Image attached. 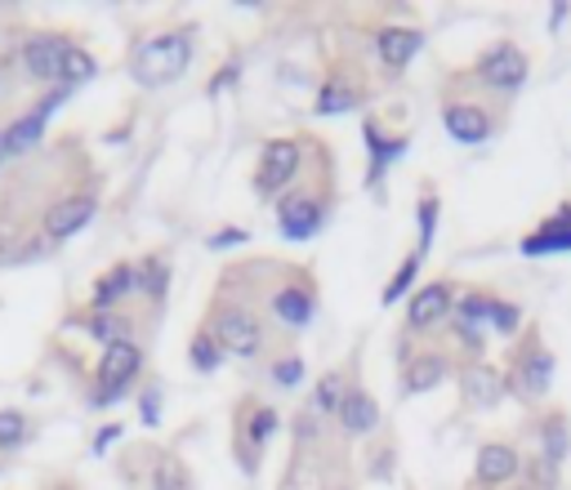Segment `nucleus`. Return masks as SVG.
Here are the masks:
<instances>
[{
    "label": "nucleus",
    "mask_w": 571,
    "mask_h": 490,
    "mask_svg": "<svg viewBox=\"0 0 571 490\" xmlns=\"http://www.w3.org/2000/svg\"><path fill=\"white\" fill-rule=\"evenodd\" d=\"M192 63V36L188 32H161V36H148L139 50H135V81L157 89V85H170L188 72Z\"/></svg>",
    "instance_id": "nucleus-1"
},
{
    "label": "nucleus",
    "mask_w": 571,
    "mask_h": 490,
    "mask_svg": "<svg viewBox=\"0 0 571 490\" xmlns=\"http://www.w3.org/2000/svg\"><path fill=\"white\" fill-rule=\"evenodd\" d=\"M210 334H214V343L223 348V352H233V356H260L264 352V326H260V317L251 312V308H242V303H219L214 312H210V326H205Z\"/></svg>",
    "instance_id": "nucleus-2"
},
{
    "label": "nucleus",
    "mask_w": 571,
    "mask_h": 490,
    "mask_svg": "<svg viewBox=\"0 0 571 490\" xmlns=\"http://www.w3.org/2000/svg\"><path fill=\"white\" fill-rule=\"evenodd\" d=\"M483 89H491V94H518L522 85H527V76H531V58H527V50H518L514 41H500V45H491L478 63H474V72H469Z\"/></svg>",
    "instance_id": "nucleus-3"
},
{
    "label": "nucleus",
    "mask_w": 571,
    "mask_h": 490,
    "mask_svg": "<svg viewBox=\"0 0 571 490\" xmlns=\"http://www.w3.org/2000/svg\"><path fill=\"white\" fill-rule=\"evenodd\" d=\"M299 166H304V148L299 139H268L264 152H260V170H255V192L260 201H282L290 192V183L299 179Z\"/></svg>",
    "instance_id": "nucleus-4"
},
{
    "label": "nucleus",
    "mask_w": 571,
    "mask_h": 490,
    "mask_svg": "<svg viewBox=\"0 0 571 490\" xmlns=\"http://www.w3.org/2000/svg\"><path fill=\"white\" fill-rule=\"evenodd\" d=\"M144 371V352L139 343H112L103 348V361H98V375H94V406H112V402H121V393L139 380Z\"/></svg>",
    "instance_id": "nucleus-5"
},
{
    "label": "nucleus",
    "mask_w": 571,
    "mask_h": 490,
    "mask_svg": "<svg viewBox=\"0 0 571 490\" xmlns=\"http://www.w3.org/2000/svg\"><path fill=\"white\" fill-rule=\"evenodd\" d=\"M505 384L522 397V402H540L553 384V352L540 343V339H527L518 352H514V365H509V375Z\"/></svg>",
    "instance_id": "nucleus-6"
},
{
    "label": "nucleus",
    "mask_w": 571,
    "mask_h": 490,
    "mask_svg": "<svg viewBox=\"0 0 571 490\" xmlns=\"http://www.w3.org/2000/svg\"><path fill=\"white\" fill-rule=\"evenodd\" d=\"M321 227H326V205H321L313 192L290 188V192L277 201V232H282L286 241H313Z\"/></svg>",
    "instance_id": "nucleus-7"
},
{
    "label": "nucleus",
    "mask_w": 571,
    "mask_h": 490,
    "mask_svg": "<svg viewBox=\"0 0 571 490\" xmlns=\"http://www.w3.org/2000/svg\"><path fill=\"white\" fill-rule=\"evenodd\" d=\"M442 126H446V135H451L455 143L474 148V143H487V139L496 135V116H491L483 103L451 98V103H442Z\"/></svg>",
    "instance_id": "nucleus-8"
},
{
    "label": "nucleus",
    "mask_w": 571,
    "mask_h": 490,
    "mask_svg": "<svg viewBox=\"0 0 571 490\" xmlns=\"http://www.w3.org/2000/svg\"><path fill=\"white\" fill-rule=\"evenodd\" d=\"M451 312H455V286H451V281H429V286H420V290L411 295V303H406V326L420 334V330L442 326Z\"/></svg>",
    "instance_id": "nucleus-9"
},
{
    "label": "nucleus",
    "mask_w": 571,
    "mask_h": 490,
    "mask_svg": "<svg viewBox=\"0 0 571 490\" xmlns=\"http://www.w3.org/2000/svg\"><path fill=\"white\" fill-rule=\"evenodd\" d=\"M518 251L527 259H549V255H571V205H558L536 232L522 236Z\"/></svg>",
    "instance_id": "nucleus-10"
},
{
    "label": "nucleus",
    "mask_w": 571,
    "mask_h": 490,
    "mask_svg": "<svg viewBox=\"0 0 571 490\" xmlns=\"http://www.w3.org/2000/svg\"><path fill=\"white\" fill-rule=\"evenodd\" d=\"M505 375L496 371L491 361H469L465 371H461V397H465V406H474V411H491V406H500V397H505Z\"/></svg>",
    "instance_id": "nucleus-11"
},
{
    "label": "nucleus",
    "mask_w": 571,
    "mask_h": 490,
    "mask_svg": "<svg viewBox=\"0 0 571 490\" xmlns=\"http://www.w3.org/2000/svg\"><path fill=\"white\" fill-rule=\"evenodd\" d=\"M518 472H522V455H518L509 441H487V446L478 450V459H474V481L487 486V490L509 486Z\"/></svg>",
    "instance_id": "nucleus-12"
},
{
    "label": "nucleus",
    "mask_w": 571,
    "mask_h": 490,
    "mask_svg": "<svg viewBox=\"0 0 571 490\" xmlns=\"http://www.w3.org/2000/svg\"><path fill=\"white\" fill-rule=\"evenodd\" d=\"M63 103V94H50V98H41L32 111H23L19 120H14V126L6 130V135H0V139H6V152L10 157H19V152H32L36 143H41V135H45V120L54 116V107Z\"/></svg>",
    "instance_id": "nucleus-13"
},
{
    "label": "nucleus",
    "mask_w": 571,
    "mask_h": 490,
    "mask_svg": "<svg viewBox=\"0 0 571 490\" xmlns=\"http://www.w3.org/2000/svg\"><path fill=\"white\" fill-rule=\"evenodd\" d=\"M376 50H380V63L389 72H406L411 58L424 50V32L420 28H380L376 32Z\"/></svg>",
    "instance_id": "nucleus-14"
},
{
    "label": "nucleus",
    "mask_w": 571,
    "mask_h": 490,
    "mask_svg": "<svg viewBox=\"0 0 571 490\" xmlns=\"http://www.w3.org/2000/svg\"><path fill=\"white\" fill-rule=\"evenodd\" d=\"M313 312H317V295H313V281L308 277L295 281V286H282L273 295V317L282 326H290V330H304L313 321Z\"/></svg>",
    "instance_id": "nucleus-15"
},
{
    "label": "nucleus",
    "mask_w": 571,
    "mask_h": 490,
    "mask_svg": "<svg viewBox=\"0 0 571 490\" xmlns=\"http://www.w3.org/2000/svg\"><path fill=\"white\" fill-rule=\"evenodd\" d=\"M94 210H98V201L94 196H67V201H59L50 214H45V232H50V241H67V236H76L89 219H94Z\"/></svg>",
    "instance_id": "nucleus-16"
},
{
    "label": "nucleus",
    "mask_w": 571,
    "mask_h": 490,
    "mask_svg": "<svg viewBox=\"0 0 571 490\" xmlns=\"http://www.w3.org/2000/svg\"><path fill=\"white\" fill-rule=\"evenodd\" d=\"M63 54H67V41L59 36H36L23 45V67L28 76L36 81H63Z\"/></svg>",
    "instance_id": "nucleus-17"
},
{
    "label": "nucleus",
    "mask_w": 571,
    "mask_h": 490,
    "mask_svg": "<svg viewBox=\"0 0 571 490\" xmlns=\"http://www.w3.org/2000/svg\"><path fill=\"white\" fill-rule=\"evenodd\" d=\"M335 415H339V428L353 433V437H367V433L380 428V406H376V397L367 388H349Z\"/></svg>",
    "instance_id": "nucleus-18"
},
{
    "label": "nucleus",
    "mask_w": 571,
    "mask_h": 490,
    "mask_svg": "<svg viewBox=\"0 0 571 490\" xmlns=\"http://www.w3.org/2000/svg\"><path fill=\"white\" fill-rule=\"evenodd\" d=\"M362 135H367V152H371L367 188H380L384 170H389L393 161H402V152H406V139H384V135H380V126H376V120H367V126H362Z\"/></svg>",
    "instance_id": "nucleus-19"
},
{
    "label": "nucleus",
    "mask_w": 571,
    "mask_h": 490,
    "mask_svg": "<svg viewBox=\"0 0 571 490\" xmlns=\"http://www.w3.org/2000/svg\"><path fill=\"white\" fill-rule=\"evenodd\" d=\"M139 290V273L130 268V264H117L112 273H103L98 281H94V312H112L126 295H135Z\"/></svg>",
    "instance_id": "nucleus-20"
},
{
    "label": "nucleus",
    "mask_w": 571,
    "mask_h": 490,
    "mask_svg": "<svg viewBox=\"0 0 571 490\" xmlns=\"http://www.w3.org/2000/svg\"><path fill=\"white\" fill-rule=\"evenodd\" d=\"M446 380V356L442 352H420L406 361V371H402V393L415 397V393H429Z\"/></svg>",
    "instance_id": "nucleus-21"
},
{
    "label": "nucleus",
    "mask_w": 571,
    "mask_h": 490,
    "mask_svg": "<svg viewBox=\"0 0 571 490\" xmlns=\"http://www.w3.org/2000/svg\"><path fill=\"white\" fill-rule=\"evenodd\" d=\"M540 446H544V459H540V464H549V468L558 472V464H562L567 450H571V428H567V415H562V411H549V415L540 419Z\"/></svg>",
    "instance_id": "nucleus-22"
},
{
    "label": "nucleus",
    "mask_w": 571,
    "mask_h": 490,
    "mask_svg": "<svg viewBox=\"0 0 571 490\" xmlns=\"http://www.w3.org/2000/svg\"><path fill=\"white\" fill-rule=\"evenodd\" d=\"M362 103V94L353 89V85H345L339 76H330L321 89H317V116H345V111H353Z\"/></svg>",
    "instance_id": "nucleus-23"
},
{
    "label": "nucleus",
    "mask_w": 571,
    "mask_h": 490,
    "mask_svg": "<svg viewBox=\"0 0 571 490\" xmlns=\"http://www.w3.org/2000/svg\"><path fill=\"white\" fill-rule=\"evenodd\" d=\"M415 277H420V255L411 251V255L402 259V268H398V273L389 277V286H384V295H380V303H384V308H393V303H398V299H402V295H406V290L415 286Z\"/></svg>",
    "instance_id": "nucleus-24"
},
{
    "label": "nucleus",
    "mask_w": 571,
    "mask_h": 490,
    "mask_svg": "<svg viewBox=\"0 0 571 490\" xmlns=\"http://www.w3.org/2000/svg\"><path fill=\"white\" fill-rule=\"evenodd\" d=\"M188 356H192V365H197L201 375H210V371H219L223 348L214 343V334H210V330H197V334H192V343H188Z\"/></svg>",
    "instance_id": "nucleus-25"
},
{
    "label": "nucleus",
    "mask_w": 571,
    "mask_h": 490,
    "mask_svg": "<svg viewBox=\"0 0 571 490\" xmlns=\"http://www.w3.org/2000/svg\"><path fill=\"white\" fill-rule=\"evenodd\" d=\"M491 308H496V295L474 290V295H465L461 303H455V321H465V326H487V321H491Z\"/></svg>",
    "instance_id": "nucleus-26"
},
{
    "label": "nucleus",
    "mask_w": 571,
    "mask_h": 490,
    "mask_svg": "<svg viewBox=\"0 0 571 490\" xmlns=\"http://www.w3.org/2000/svg\"><path fill=\"white\" fill-rule=\"evenodd\" d=\"M94 76H98L94 54L81 50V45H67V54H63V81L67 85H81V81H94Z\"/></svg>",
    "instance_id": "nucleus-27"
},
{
    "label": "nucleus",
    "mask_w": 571,
    "mask_h": 490,
    "mask_svg": "<svg viewBox=\"0 0 571 490\" xmlns=\"http://www.w3.org/2000/svg\"><path fill=\"white\" fill-rule=\"evenodd\" d=\"M345 375L339 371H326L321 375V384H317V393H313V411H321V415H330V411H339V402H345Z\"/></svg>",
    "instance_id": "nucleus-28"
},
{
    "label": "nucleus",
    "mask_w": 571,
    "mask_h": 490,
    "mask_svg": "<svg viewBox=\"0 0 571 490\" xmlns=\"http://www.w3.org/2000/svg\"><path fill=\"white\" fill-rule=\"evenodd\" d=\"M89 334H94V339H103L107 348H112V343H126V339H130V321H126V317H117V312H94Z\"/></svg>",
    "instance_id": "nucleus-29"
},
{
    "label": "nucleus",
    "mask_w": 571,
    "mask_h": 490,
    "mask_svg": "<svg viewBox=\"0 0 571 490\" xmlns=\"http://www.w3.org/2000/svg\"><path fill=\"white\" fill-rule=\"evenodd\" d=\"M415 214H420V241H415V255H429V245H433V236H437V196H433V192H424V196H420V205H415Z\"/></svg>",
    "instance_id": "nucleus-30"
},
{
    "label": "nucleus",
    "mask_w": 571,
    "mask_h": 490,
    "mask_svg": "<svg viewBox=\"0 0 571 490\" xmlns=\"http://www.w3.org/2000/svg\"><path fill=\"white\" fill-rule=\"evenodd\" d=\"M496 334H514L518 326H522V308L518 303H509V299H496V308H491V321H487Z\"/></svg>",
    "instance_id": "nucleus-31"
},
{
    "label": "nucleus",
    "mask_w": 571,
    "mask_h": 490,
    "mask_svg": "<svg viewBox=\"0 0 571 490\" xmlns=\"http://www.w3.org/2000/svg\"><path fill=\"white\" fill-rule=\"evenodd\" d=\"M23 433H28V419L19 415V411H0V446H19L23 441Z\"/></svg>",
    "instance_id": "nucleus-32"
},
{
    "label": "nucleus",
    "mask_w": 571,
    "mask_h": 490,
    "mask_svg": "<svg viewBox=\"0 0 571 490\" xmlns=\"http://www.w3.org/2000/svg\"><path fill=\"white\" fill-rule=\"evenodd\" d=\"M273 380H277L282 388H295V384L304 380V361H299V356H282V361L273 365Z\"/></svg>",
    "instance_id": "nucleus-33"
},
{
    "label": "nucleus",
    "mask_w": 571,
    "mask_h": 490,
    "mask_svg": "<svg viewBox=\"0 0 571 490\" xmlns=\"http://www.w3.org/2000/svg\"><path fill=\"white\" fill-rule=\"evenodd\" d=\"M166 277H170V273H166V264H157V259H152V264L144 268V290H148L152 299H161V295H166Z\"/></svg>",
    "instance_id": "nucleus-34"
},
{
    "label": "nucleus",
    "mask_w": 571,
    "mask_h": 490,
    "mask_svg": "<svg viewBox=\"0 0 571 490\" xmlns=\"http://www.w3.org/2000/svg\"><path fill=\"white\" fill-rule=\"evenodd\" d=\"M251 433H255V446H264V441L277 433V415L260 406V411H255V428H251Z\"/></svg>",
    "instance_id": "nucleus-35"
},
{
    "label": "nucleus",
    "mask_w": 571,
    "mask_h": 490,
    "mask_svg": "<svg viewBox=\"0 0 571 490\" xmlns=\"http://www.w3.org/2000/svg\"><path fill=\"white\" fill-rule=\"evenodd\" d=\"M157 490H188V477H183L175 464H166V468L157 472Z\"/></svg>",
    "instance_id": "nucleus-36"
},
{
    "label": "nucleus",
    "mask_w": 571,
    "mask_h": 490,
    "mask_svg": "<svg viewBox=\"0 0 571 490\" xmlns=\"http://www.w3.org/2000/svg\"><path fill=\"white\" fill-rule=\"evenodd\" d=\"M242 241H246V232H237V227H228V232L210 236V245H214V251H223V245H242Z\"/></svg>",
    "instance_id": "nucleus-37"
},
{
    "label": "nucleus",
    "mask_w": 571,
    "mask_h": 490,
    "mask_svg": "<svg viewBox=\"0 0 571 490\" xmlns=\"http://www.w3.org/2000/svg\"><path fill=\"white\" fill-rule=\"evenodd\" d=\"M157 397H161L157 388H148V393H144V406H139V411H144V419H148V424H157Z\"/></svg>",
    "instance_id": "nucleus-38"
},
{
    "label": "nucleus",
    "mask_w": 571,
    "mask_h": 490,
    "mask_svg": "<svg viewBox=\"0 0 571 490\" xmlns=\"http://www.w3.org/2000/svg\"><path fill=\"white\" fill-rule=\"evenodd\" d=\"M117 433H121L117 424H112V428H103V433H98V441H94V450H103V446H112V441H117Z\"/></svg>",
    "instance_id": "nucleus-39"
},
{
    "label": "nucleus",
    "mask_w": 571,
    "mask_h": 490,
    "mask_svg": "<svg viewBox=\"0 0 571 490\" xmlns=\"http://www.w3.org/2000/svg\"><path fill=\"white\" fill-rule=\"evenodd\" d=\"M0 157H6V139H0Z\"/></svg>",
    "instance_id": "nucleus-40"
},
{
    "label": "nucleus",
    "mask_w": 571,
    "mask_h": 490,
    "mask_svg": "<svg viewBox=\"0 0 571 490\" xmlns=\"http://www.w3.org/2000/svg\"><path fill=\"white\" fill-rule=\"evenodd\" d=\"M514 490H536V486H514Z\"/></svg>",
    "instance_id": "nucleus-41"
}]
</instances>
